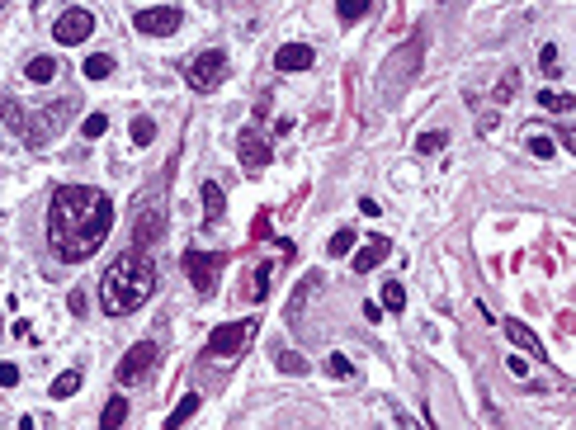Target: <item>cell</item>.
I'll use <instances>...</instances> for the list:
<instances>
[{
  "instance_id": "cell-26",
  "label": "cell",
  "mask_w": 576,
  "mask_h": 430,
  "mask_svg": "<svg viewBox=\"0 0 576 430\" xmlns=\"http://www.w3.org/2000/svg\"><path fill=\"white\" fill-rule=\"evenodd\" d=\"M269 279H274V260H265V265L255 270V293H250L255 303H265V298H269Z\"/></svg>"
},
{
  "instance_id": "cell-1",
  "label": "cell",
  "mask_w": 576,
  "mask_h": 430,
  "mask_svg": "<svg viewBox=\"0 0 576 430\" xmlns=\"http://www.w3.org/2000/svg\"><path fill=\"white\" fill-rule=\"evenodd\" d=\"M114 232V199L104 190H90V185H62L47 204V241H52V255L66 260V265H80L90 260L104 237Z\"/></svg>"
},
{
  "instance_id": "cell-35",
  "label": "cell",
  "mask_w": 576,
  "mask_h": 430,
  "mask_svg": "<svg viewBox=\"0 0 576 430\" xmlns=\"http://www.w3.org/2000/svg\"><path fill=\"white\" fill-rule=\"evenodd\" d=\"M19 383V364H0V388H15Z\"/></svg>"
},
{
  "instance_id": "cell-23",
  "label": "cell",
  "mask_w": 576,
  "mask_h": 430,
  "mask_svg": "<svg viewBox=\"0 0 576 430\" xmlns=\"http://www.w3.org/2000/svg\"><path fill=\"white\" fill-rule=\"evenodd\" d=\"M128 421V402L123 398H109L104 402V416H99V430H118Z\"/></svg>"
},
{
  "instance_id": "cell-15",
  "label": "cell",
  "mask_w": 576,
  "mask_h": 430,
  "mask_svg": "<svg viewBox=\"0 0 576 430\" xmlns=\"http://www.w3.org/2000/svg\"><path fill=\"white\" fill-rule=\"evenodd\" d=\"M505 336H510V340H515V345H520L525 355H534V360H544V340H539V336H534L529 326H525V321L505 317Z\"/></svg>"
},
{
  "instance_id": "cell-9",
  "label": "cell",
  "mask_w": 576,
  "mask_h": 430,
  "mask_svg": "<svg viewBox=\"0 0 576 430\" xmlns=\"http://www.w3.org/2000/svg\"><path fill=\"white\" fill-rule=\"evenodd\" d=\"M152 364H156V340H137V345L118 360V369H114V374H118V383H142Z\"/></svg>"
},
{
  "instance_id": "cell-5",
  "label": "cell",
  "mask_w": 576,
  "mask_h": 430,
  "mask_svg": "<svg viewBox=\"0 0 576 430\" xmlns=\"http://www.w3.org/2000/svg\"><path fill=\"white\" fill-rule=\"evenodd\" d=\"M71 109H76V99H57V104H43V109L33 113V123H24V137H29L33 147L52 142L57 133L66 128V118H71Z\"/></svg>"
},
{
  "instance_id": "cell-4",
  "label": "cell",
  "mask_w": 576,
  "mask_h": 430,
  "mask_svg": "<svg viewBox=\"0 0 576 430\" xmlns=\"http://www.w3.org/2000/svg\"><path fill=\"white\" fill-rule=\"evenodd\" d=\"M222 265H227V251H185V274H189V284L199 288L203 298L218 293Z\"/></svg>"
},
{
  "instance_id": "cell-14",
  "label": "cell",
  "mask_w": 576,
  "mask_h": 430,
  "mask_svg": "<svg viewBox=\"0 0 576 430\" xmlns=\"http://www.w3.org/2000/svg\"><path fill=\"white\" fill-rule=\"evenodd\" d=\"M388 251H392V241H388V237H374L369 246H364V251L355 255V274H369V270H378V265L388 260Z\"/></svg>"
},
{
  "instance_id": "cell-27",
  "label": "cell",
  "mask_w": 576,
  "mask_h": 430,
  "mask_svg": "<svg viewBox=\"0 0 576 430\" xmlns=\"http://www.w3.org/2000/svg\"><path fill=\"white\" fill-rule=\"evenodd\" d=\"M152 137H156V118H147V113L133 118V147H147Z\"/></svg>"
},
{
  "instance_id": "cell-8",
  "label": "cell",
  "mask_w": 576,
  "mask_h": 430,
  "mask_svg": "<svg viewBox=\"0 0 576 430\" xmlns=\"http://www.w3.org/2000/svg\"><path fill=\"white\" fill-rule=\"evenodd\" d=\"M180 24H185V15H180L175 5H156V10H142V15L133 19V29L152 33V38H171V33H180Z\"/></svg>"
},
{
  "instance_id": "cell-20",
  "label": "cell",
  "mask_w": 576,
  "mask_h": 430,
  "mask_svg": "<svg viewBox=\"0 0 576 430\" xmlns=\"http://www.w3.org/2000/svg\"><path fill=\"white\" fill-rule=\"evenodd\" d=\"M57 66H62V62H57V57H47V52H43V57H33V62L24 66V76H29L33 85H47V80L57 76Z\"/></svg>"
},
{
  "instance_id": "cell-24",
  "label": "cell",
  "mask_w": 576,
  "mask_h": 430,
  "mask_svg": "<svg viewBox=\"0 0 576 430\" xmlns=\"http://www.w3.org/2000/svg\"><path fill=\"white\" fill-rule=\"evenodd\" d=\"M374 10V0H336V15L345 19V24H355V19H364Z\"/></svg>"
},
{
  "instance_id": "cell-30",
  "label": "cell",
  "mask_w": 576,
  "mask_h": 430,
  "mask_svg": "<svg viewBox=\"0 0 576 430\" xmlns=\"http://www.w3.org/2000/svg\"><path fill=\"white\" fill-rule=\"evenodd\" d=\"M505 369H510V379H520V383L534 379V369H529V360H525V355H510V360H505Z\"/></svg>"
},
{
  "instance_id": "cell-31",
  "label": "cell",
  "mask_w": 576,
  "mask_h": 430,
  "mask_svg": "<svg viewBox=\"0 0 576 430\" xmlns=\"http://www.w3.org/2000/svg\"><path fill=\"white\" fill-rule=\"evenodd\" d=\"M0 118H5V128H19V133H24V104H19V99H10V104L0 109Z\"/></svg>"
},
{
  "instance_id": "cell-25",
  "label": "cell",
  "mask_w": 576,
  "mask_h": 430,
  "mask_svg": "<svg viewBox=\"0 0 576 430\" xmlns=\"http://www.w3.org/2000/svg\"><path fill=\"white\" fill-rule=\"evenodd\" d=\"M444 142H449V133H444V128H435V133L425 128L421 137H416V152H421V156H430V152H439Z\"/></svg>"
},
{
  "instance_id": "cell-13",
  "label": "cell",
  "mask_w": 576,
  "mask_h": 430,
  "mask_svg": "<svg viewBox=\"0 0 576 430\" xmlns=\"http://www.w3.org/2000/svg\"><path fill=\"white\" fill-rule=\"evenodd\" d=\"M161 227H166V218H161L156 208H147V213L137 218V227H133V241H137L133 251H147V246H152V241L161 237Z\"/></svg>"
},
{
  "instance_id": "cell-21",
  "label": "cell",
  "mask_w": 576,
  "mask_h": 430,
  "mask_svg": "<svg viewBox=\"0 0 576 430\" xmlns=\"http://www.w3.org/2000/svg\"><path fill=\"white\" fill-rule=\"evenodd\" d=\"M378 307H388L392 317H397V312L406 307V288H402V284H392V279H388V284L378 288Z\"/></svg>"
},
{
  "instance_id": "cell-7",
  "label": "cell",
  "mask_w": 576,
  "mask_h": 430,
  "mask_svg": "<svg viewBox=\"0 0 576 430\" xmlns=\"http://www.w3.org/2000/svg\"><path fill=\"white\" fill-rule=\"evenodd\" d=\"M236 156H241L246 171H265L269 161H274V147H269V137L260 133V128H241V137H236Z\"/></svg>"
},
{
  "instance_id": "cell-17",
  "label": "cell",
  "mask_w": 576,
  "mask_h": 430,
  "mask_svg": "<svg viewBox=\"0 0 576 430\" xmlns=\"http://www.w3.org/2000/svg\"><path fill=\"white\" fill-rule=\"evenodd\" d=\"M199 407H203V398H199V393H185V398L175 402V412L166 416V430H180L185 421H194V412H199Z\"/></svg>"
},
{
  "instance_id": "cell-34",
  "label": "cell",
  "mask_w": 576,
  "mask_h": 430,
  "mask_svg": "<svg viewBox=\"0 0 576 430\" xmlns=\"http://www.w3.org/2000/svg\"><path fill=\"white\" fill-rule=\"evenodd\" d=\"M558 48H553V43H544V48H539V66H544V71H558Z\"/></svg>"
},
{
  "instance_id": "cell-22",
  "label": "cell",
  "mask_w": 576,
  "mask_h": 430,
  "mask_svg": "<svg viewBox=\"0 0 576 430\" xmlns=\"http://www.w3.org/2000/svg\"><path fill=\"white\" fill-rule=\"evenodd\" d=\"M274 364H279V374H288V379H302V374L312 369L298 350H279V355H274Z\"/></svg>"
},
{
  "instance_id": "cell-28",
  "label": "cell",
  "mask_w": 576,
  "mask_h": 430,
  "mask_svg": "<svg viewBox=\"0 0 576 430\" xmlns=\"http://www.w3.org/2000/svg\"><path fill=\"white\" fill-rule=\"evenodd\" d=\"M525 147H529L534 156H553V137H548V133H534L529 128V133H525Z\"/></svg>"
},
{
  "instance_id": "cell-32",
  "label": "cell",
  "mask_w": 576,
  "mask_h": 430,
  "mask_svg": "<svg viewBox=\"0 0 576 430\" xmlns=\"http://www.w3.org/2000/svg\"><path fill=\"white\" fill-rule=\"evenodd\" d=\"M326 374H331V379H355V369H350V360H345V355H331V360H326Z\"/></svg>"
},
{
  "instance_id": "cell-16",
  "label": "cell",
  "mask_w": 576,
  "mask_h": 430,
  "mask_svg": "<svg viewBox=\"0 0 576 430\" xmlns=\"http://www.w3.org/2000/svg\"><path fill=\"white\" fill-rule=\"evenodd\" d=\"M321 288V274H302V284L293 288V298H288V321H298L302 317V307H307V298Z\"/></svg>"
},
{
  "instance_id": "cell-33",
  "label": "cell",
  "mask_w": 576,
  "mask_h": 430,
  "mask_svg": "<svg viewBox=\"0 0 576 430\" xmlns=\"http://www.w3.org/2000/svg\"><path fill=\"white\" fill-rule=\"evenodd\" d=\"M350 246H355V232H350V227H341V232L331 237V255H350Z\"/></svg>"
},
{
  "instance_id": "cell-6",
  "label": "cell",
  "mask_w": 576,
  "mask_h": 430,
  "mask_svg": "<svg viewBox=\"0 0 576 430\" xmlns=\"http://www.w3.org/2000/svg\"><path fill=\"white\" fill-rule=\"evenodd\" d=\"M260 331V321L246 317V321H222V326H213V336H208V355H218V360H227V355H241L250 345V336Z\"/></svg>"
},
{
  "instance_id": "cell-18",
  "label": "cell",
  "mask_w": 576,
  "mask_h": 430,
  "mask_svg": "<svg viewBox=\"0 0 576 430\" xmlns=\"http://www.w3.org/2000/svg\"><path fill=\"white\" fill-rule=\"evenodd\" d=\"M80 76H85V80H109L114 76V57H109V52L85 57V62H80Z\"/></svg>"
},
{
  "instance_id": "cell-3",
  "label": "cell",
  "mask_w": 576,
  "mask_h": 430,
  "mask_svg": "<svg viewBox=\"0 0 576 430\" xmlns=\"http://www.w3.org/2000/svg\"><path fill=\"white\" fill-rule=\"evenodd\" d=\"M185 80L199 90V95H208V90H218L222 80H227V52L208 48V52H194L185 66Z\"/></svg>"
},
{
  "instance_id": "cell-11",
  "label": "cell",
  "mask_w": 576,
  "mask_h": 430,
  "mask_svg": "<svg viewBox=\"0 0 576 430\" xmlns=\"http://www.w3.org/2000/svg\"><path fill=\"white\" fill-rule=\"evenodd\" d=\"M274 66H279V71H307V66H317V52L307 48V43H283L279 52H274Z\"/></svg>"
},
{
  "instance_id": "cell-19",
  "label": "cell",
  "mask_w": 576,
  "mask_h": 430,
  "mask_svg": "<svg viewBox=\"0 0 576 430\" xmlns=\"http://www.w3.org/2000/svg\"><path fill=\"white\" fill-rule=\"evenodd\" d=\"M80 383H85V374H80V369H66V374H57V379H52V402H66L71 393H80Z\"/></svg>"
},
{
  "instance_id": "cell-12",
  "label": "cell",
  "mask_w": 576,
  "mask_h": 430,
  "mask_svg": "<svg viewBox=\"0 0 576 430\" xmlns=\"http://www.w3.org/2000/svg\"><path fill=\"white\" fill-rule=\"evenodd\" d=\"M199 199H203V218H208V223H222V213H227V194H222L218 180H203Z\"/></svg>"
},
{
  "instance_id": "cell-10",
  "label": "cell",
  "mask_w": 576,
  "mask_h": 430,
  "mask_svg": "<svg viewBox=\"0 0 576 430\" xmlns=\"http://www.w3.org/2000/svg\"><path fill=\"white\" fill-rule=\"evenodd\" d=\"M52 33H57V43L76 48V43H85V38L94 33V15H90V10H66V15L52 24Z\"/></svg>"
},
{
  "instance_id": "cell-2",
  "label": "cell",
  "mask_w": 576,
  "mask_h": 430,
  "mask_svg": "<svg viewBox=\"0 0 576 430\" xmlns=\"http://www.w3.org/2000/svg\"><path fill=\"white\" fill-rule=\"evenodd\" d=\"M156 293V265L147 251H128L118 255L104 279H99V307L109 312V317H128V312H137L147 298Z\"/></svg>"
},
{
  "instance_id": "cell-36",
  "label": "cell",
  "mask_w": 576,
  "mask_h": 430,
  "mask_svg": "<svg viewBox=\"0 0 576 430\" xmlns=\"http://www.w3.org/2000/svg\"><path fill=\"white\" fill-rule=\"evenodd\" d=\"M19 430H33V421H29V416H24V421H19Z\"/></svg>"
},
{
  "instance_id": "cell-29",
  "label": "cell",
  "mask_w": 576,
  "mask_h": 430,
  "mask_svg": "<svg viewBox=\"0 0 576 430\" xmlns=\"http://www.w3.org/2000/svg\"><path fill=\"white\" fill-rule=\"evenodd\" d=\"M104 133H109V118H104V113H90V118L80 123V137H85V142H90V137H104Z\"/></svg>"
},
{
  "instance_id": "cell-37",
  "label": "cell",
  "mask_w": 576,
  "mask_h": 430,
  "mask_svg": "<svg viewBox=\"0 0 576 430\" xmlns=\"http://www.w3.org/2000/svg\"><path fill=\"white\" fill-rule=\"evenodd\" d=\"M0 5H5V0H0Z\"/></svg>"
}]
</instances>
